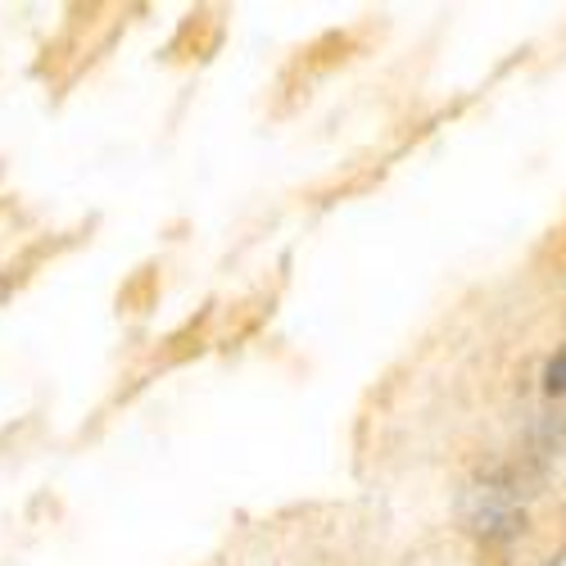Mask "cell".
Here are the masks:
<instances>
[{
	"label": "cell",
	"mask_w": 566,
	"mask_h": 566,
	"mask_svg": "<svg viewBox=\"0 0 566 566\" xmlns=\"http://www.w3.org/2000/svg\"><path fill=\"white\" fill-rule=\"evenodd\" d=\"M458 516H462V531H467L471 539L490 544V548L516 544V539L526 535V526H531V516H526L522 503L499 499V494H490V490H481V485H471V490L462 494Z\"/></svg>",
	"instance_id": "1"
},
{
	"label": "cell",
	"mask_w": 566,
	"mask_h": 566,
	"mask_svg": "<svg viewBox=\"0 0 566 566\" xmlns=\"http://www.w3.org/2000/svg\"><path fill=\"white\" fill-rule=\"evenodd\" d=\"M526 444H531V458H548V453H562L566 449V412L548 408V412H535L531 427H526Z\"/></svg>",
	"instance_id": "2"
},
{
	"label": "cell",
	"mask_w": 566,
	"mask_h": 566,
	"mask_svg": "<svg viewBox=\"0 0 566 566\" xmlns=\"http://www.w3.org/2000/svg\"><path fill=\"white\" fill-rule=\"evenodd\" d=\"M544 390L553 399H566V349L548 354V363H544Z\"/></svg>",
	"instance_id": "3"
}]
</instances>
